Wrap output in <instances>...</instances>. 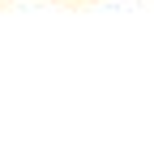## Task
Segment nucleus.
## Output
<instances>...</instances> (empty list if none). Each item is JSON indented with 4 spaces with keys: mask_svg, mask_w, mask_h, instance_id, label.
Listing matches in <instances>:
<instances>
[]
</instances>
